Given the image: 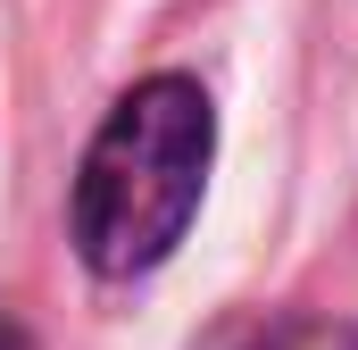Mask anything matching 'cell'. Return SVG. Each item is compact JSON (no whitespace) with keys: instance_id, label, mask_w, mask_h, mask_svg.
Wrapping results in <instances>:
<instances>
[{"instance_id":"1","label":"cell","mask_w":358,"mask_h":350,"mask_svg":"<svg viewBox=\"0 0 358 350\" xmlns=\"http://www.w3.org/2000/svg\"><path fill=\"white\" fill-rule=\"evenodd\" d=\"M208 150H217V117H208L200 84H183V76L134 84L84 150V175H76V251L100 275L159 267L183 242L192 209H200Z\"/></svg>"},{"instance_id":"2","label":"cell","mask_w":358,"mask_h":350,"mask_svg":"<svg viewBox=\"0 0 358 350\" xmlns=\"http://www.w3.org/2000/svg\"><path fill=\"white\" fill-rule=\"evenodd\" d=\"M0 350H8V334H0Z\"/></svg>"}]
</instances>
